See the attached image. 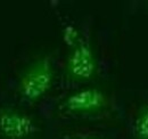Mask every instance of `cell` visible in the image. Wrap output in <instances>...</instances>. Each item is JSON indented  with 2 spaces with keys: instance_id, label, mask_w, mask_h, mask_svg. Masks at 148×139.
<instances>
[{
  "instance_id": "8992f818",
  "label": "cell",
  "mask_w": 148,
  "mask_h": 139,
  "mask_svg": "<svg viewBox=\"0 0 148 139\" xmlns=\"http://www.w3.org/2000/svg\"><path fill=\"white\" fill-rule=\"evenodd\" d=\"M79 139H99V138H95V137H84V138H79Z\"/></svg>"
},
{
  "instance_id": "5b68a950",
  "label": "cell",
  "mask_w": 148,
  "mask_h": 139,
  "mask_svg": "<svg viewBox=\"0 0 148 139\" xmlns=\"http://www.w3.org/2000/svg\"><path fill=\"white\" fill-rule=\"evenodd\" d=\"M134 136L137 139H148V103L143 105L134 120Z\"/></svg>"
},
{
  "instance_id": "7a4b0ae2",
  "label": "cell",
  "mask_w": 148,
  "mask_h": 139,
  "mask_svg": "<svg viewBox=\"0 0 148 139\" xmlns=\"http://www.w3.org/2000/svg\"><path fill=\"white\" fill-rule=\"evenodd\" d=\"M97 71V59L91 45L86 40H79L70 52L65 72L69 80L75 82L89 81Z\"/></svg>"
},
{
  "instance_id": "277c9868",
  "label": "cell",
  "mask_w": 148,
  "mask_h": 139,
  "mask_svg": "<svg viewBox=\"0 0 148 139\" xmlns=\"http://www.w3.org/2000/svg\"><path fill=\"white\" fill-rule=\"evenodd\" d=\"M107 106L106 95L98 88H86L71 94L63 103V107L75 114H92Z\"/></svg>"
},
{
  "instance_id": "6da1fadb",
  "label": "cell",
  "mask_w": 148,
  "mask_h": 139,
  "mask_svg": "<svg viewBox=\"0 0 148 139\" xmlns=\"http://www.w3.org/2000/svg\"><path fill=\"white\" fill-rule=\"evenodd\" d=\"M54 67L49 57H41L31 63L19 78L18 91L23 98L37 102L51 88Z\"/></svg>"
},
{
  "instance_id": "3957f363",
  "label": "cell",
  "mask_w": 148,
  "mask_h": 139,
  "mask_svg": "<svg viewBox=\"0 0 148 139\" xmlns=\"http://www.w3.org/2000/svg\"><path fill=\"white\" fill-rule=\"evenodd\" d=\"M37 131L31 116L14 108L0 109V133L6 139H24Z\"/></svg>"
}]
</instances>
